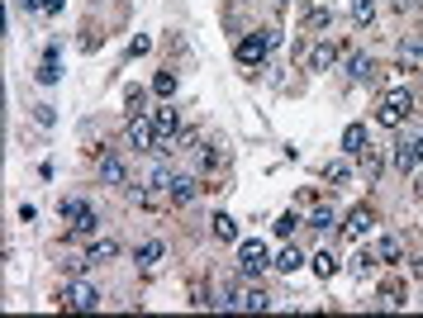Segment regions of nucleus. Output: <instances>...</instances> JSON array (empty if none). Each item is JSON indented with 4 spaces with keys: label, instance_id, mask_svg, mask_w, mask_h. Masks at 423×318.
Returning <instances> with one entry per match:
<instances>
[{
    "label": "nucleus",
    "instance_id": "1",
    "mask_svg": "<svg viewBox=\"0 0 423 318\" xmlns=\"http://www.w3.org/2000/svg\"><path fill=\"white\" fill-rule=\"evenodd\" d=\"M409 114H414V95H409V90H390V95H380V105H376V124H380V129H399Z\"/></svg>",
    "mask_w": 423,
    "mask_h": 318
},
{
    "label": "nucleus",
    "instance_id": "2",
    "mask_svg": "<svg viewBox=\"0 0 423 318\" xmlns=\"http://www.w3.org/2000/svg\"><path fill=\"white\" fill-rule=\"evenodd\" d=\"M57 218H62V223H72V233H77V238H91V233L100 228V218H95V209H91L86 200H62V205H57Z\"/></svg>",
    "mask_w": 423,
    "mask_h": 318
},
{
    "label": "nucleus",
    "instance_id": "3",
    "mask_svg": "<svg viewBox=\"0 0 423 318\" xmlns=\"http://www.w3.org/2000/svg\"><path fill=\"white\" fill-rule=\"evenodd\" d=\"M57 304H62V309H77V314H91V309H100V290L86 285V280H72V285H62Z\"/></svg>",
    "mask_w": 423,
    "mask_h": 318
},
{
    "label": "nucleus",
    "instance_id": "4",
    "mask_svg": "<svg viewBox=\"0 0 423 318\" xmlns=\"http://www.w3.org/2000/svg\"><path fill=\"white\" fill-rule=\"evenodd\" d=\"M266 266H271V262H266V242L252 238V242H243V247H238V271H243V276H257V271H266Z\"/></svg>",
    "mask_w": 423,
    "mask_h": 318
},
{
    "label": "nucleus",
    "instance_id": "5",
    "mask_svg": "<svg viewBox=\"0 0 423 318\" xmlns=\"http://www.w3.org/2000/svg\"><path fill=\"white\" fill-rule=\"evenodd\" d=\"M153 143H157V129H153V119L133 114V119H129V148H133V152H153Z\"/></svg>",
    "mask_w": 423,
    "mask_h": 318
},
{
    "label": "nucleus",
    "instance_id": "6",
    "mask_svg": "<svg viewBox=\"0 0 423 318\" xmlns=\"http://www.w3.org/2000/svg\"><path fill=\"white\" fill-rule=\"evenodd\" d=\"M266 53H271L266 33H257V38H243V43H238V62H243V67H262Z\"/></svg>",
    "mask_w": 423,
    "mask_h": 318
},
{
    "label": "nucleus",
    "instance_id": "7",
    "mask_svg": "<svg viewBox=\"0 0 423 318\" xmlns=\"http://www.w3.org/2000/svg\"><path fill=\"white\" fill-rule=\"evenodd\" d=\"M153 129H157V143H167L171 133L181 129V119H176V105H162V109H153Z\"/></svg>",
    "mask_w": 423,
    "mask_h": 318
},
{
    "label": "nucleus",
    "instance_id": "8",
    "mask_svg": "<svg viewBox=\"0 0 423 318\" xmlns=\"http://www.w3.org/2000/svg\"><path fill=\"white\" fill-rule=\"evenodd\" d=\"M371 143H367V124H347L343 129V152L347 157H362Z\"/></svg>",
    "mask_w": 423,
    "mask_h": 318
},
{
    "label": "nucleus",
    "instance_id": "9",
    "mask_svg": "<svg viewBox=\"0 0 423 318\" xmlns=\"http://www.w3.org/2000/svg\"><path fill=\"white\" fill-rule=\"evenodd\" d=\"M57 57H62V43H48V53H43V67H38V86H57Z\"/></svg>",
    "mask_w": 423,
    "mask_h": 318
},
{
    "label": "nucleus",
    "instance_id": "10",
    "mask_svg": "<svg viewBox=\"0 0 423 318\" xmlns=\"http://www.w3.org/2000/svg\"><path fill=\"white\" fill-rule=\"evenodd\" d=\"M333 62H338V43H333V38H323L314 53H309V72H328Z\"/></svg>",
    "mask_w": 423,
    "mask_h": 318
},
{
    "label": "nucleus",
    "instance_id": "11",
    "mask_svg": "<svg viewBox=\"0 0 423 318\" xmlns=\"http://www.w3.org/2000/svg\"><path fill=\"white\" fill-rule=\"evenodd\" d=\"M100 181H105V186H124V181H129L124 161L114 157V152H105V157H100Z\"/></svg>",
    "mask_w": 423,
    "mask_h": 318
},
{
    "label": "nucleus",
    "instance_id": "12",
    "mask_svg": "<svg viewBox=\"0 0 423 318\" xmlns=\"http://www.w3.org/2000/svg\"><path fill=\"white\" fill-rule=\"evenodd\" d=\"M343 233H347V238H367V233H371V209H367V205H357V209L347 214Z\"/></svg>",
    "mask_w": 423,
    "mask_h": 318
},
{
    "label": "nucleus",
    "instance_id": "13",
    "mask_svg": "<svg viewBox=\"0 0 423 318\" xmlns=\"http://www.w3.org/2000/svg\"><path fill=\"white\" fill-rule=\"evenodd\" d=\"M114 257H119V242H114V238H100V242L86 247V262H91V266H105V262H114Z\"/></svg>",
    "mask_w": 423,
    "mask_h": 318
},
{
    "label": "nucleus",
    "instance_id": "14",
    "mask_svg": "<svg viewBox=\"0 0 423 318\" xmlns=\"http://www.w3.org/2000/svg\"><path fill=\"white\" fill-rule=\"evenodd\" d=\"M390 161H395V171H414L419 166V152H414V143H395V152H390Z\"/></svg>",
    "mask_w": 423,
    "mask_h": 318
},
{
    "label": "nucleus",
    "instance_id": "15",
    "mask_svg": "<svg viewBox=\"0 0 423 318\" xmlns=\"http://www.w3.org/2000/svg\"><path fill=\"white\" fill-rule=\"evenodd\" d=\"M214 238L219 242H238V218H233V214H214Z\"/></svg>",
    "mask_w": 423,
    "mask_h": 318
},
{
    "label": "nucleus",
    "instance_id": "16",
    "mask_svg": "<svg viewBox=\"0 0 423 318\" xmlns=\"http://www.w3.org/2000/svg\"><path fill=\"white\" fill-rule=\"evenodd\" d=\"M276 271H281V276H295V271H300V266H305V257H300V252H295V242L291 247H286V252H281V257H276Z\"/></svg>",
    "mask_w": 423,
    "mask_h": 318
},
{
    "label": "nucleus",
    "instance_id": "17",
    "mask_svg": "<svg viewBox=\"0 0 423 318\" xmlns=\"http://www.w3.org/2000/svg\"><path fill=\"white\" fill-rule=\"evenodd\" d=\"M167 195H171V205H185V200L195 195V181H190V176H171V190H167Z\"/></svg>",
    "mask_w": 423,
    "mask_h": 318
},
{
    "label": "nucleus",
    "instance_id": "18",
    "mask_svg": "<svg viewBox=\"0 0 423 318\" xmlns=\"http://www.w3.org/2000/svg\"><path fill=\"white\" fill-rule=\"evenodd\" d=\"M333 223H338V214H333V209H314L305 228H314V233H333Z\"/></svg>",
    "mask_w": 423,
    "mask_h": 318
},
{
    "label": "nucleus",
    "instance_id": "19",
    "mask_svg": "<svg viewBox=\"0 0 423 318\" xmlns=\"http://www.w3.org/2000/svg\"><path fill=\"white\" fill-rule=\"evenodd\" d=\"M314 276H323V280H328V276H338V257H333L328 247H323V252H314Z\"/></svg>",
    "mask_w": 423,
    "mask_h": 318
},
{
    "label": "nucleus",
    "instance_id": "20",
    "mask_svg": "<svg viewBox=\"0 0 423 318\" xmlns=\"http://www.w3.org/2000/svg\"><path fill=\"white\" fill-rule=\"evenodd\" d=\"M162 252H167L162 242H143V247H138V266H143V271H148V266H157Z\"/></svg>",
    "mask_w": 423,
    "mask_h": 318
},
{
    "label": "nucleus",
    "instance_id": "21",
    "mask_svg": "<svg viewBox=\"0 0 423 318\" xmlns=\"http://www.w3.org/2000/svg\"><path fill=\"white\" fill-rule=\"evenodd\" d=\"M347 77L367 81V77H371V57H367V53H352V57H347Z\"/></svg>",
    "mask_w": 423,
    "mask_h": 318
},
{
    "label": "nucleus",
    "instance_id": "22",
    "mask_svg": "<svg viewBox=\"0 0 423 318\" xmlns=\"http://www.w3.org/2000/svg\"><path fill=\"white\" fill-rule=\"evenodd\" d=\"M347 176H352V166H347V161H328V166H323V181H328V186H343Z\"/></svg>",
    "mask_w": 423,
    "mask_h": 318
},
{
    "label": "nucleus",
    "instance_id": "23",
    "mask_svg": "<svg viewBox=\"0 0 423 318\" xmlns=\"http://www.w3.org/2000/svg\"><path fill=\"white\" fill-rule=\"evenodd\" d=\"M352 19H357V24L367 29L371 19H376V0H357V5H352Z\"/></svg>",
    "mask_w": 423,
    "mask_h": 318
},
{
    "label": "nucleus",
    "instance_id": "24",
    "mask_svg": "<svg viewBox=\"0 0 423 318\" xmlns=\"http://www.w3.org/2000/svg\"><path fill=\"white\" fill-rule=\"evenodd\" d=\"M153 90H157L162 100H167V95H176V77H171V72H157V77H153Z\"/></svg>",
    "mask_w": 423,
    "mask_h": 318
},
{
    "label": "nucleus",
    "instance_id": "25",
    "mask_svg": "<svg viewBox=\"0 0 423 318\" xmlns=\"http://www.w3.org/2000/svg\"><path fill=\"white\" fill-rule=\"evenodd\" d=\"M271 228H276V233H281V238H291L295 228H305V223H300V214H281V218H276V223H271Z\"/></svg>",
    "mask_w": 423,
    "mask_h": 318
},
{
    "label": "nucleus",
    "instance_id": "26",
    "mask_svg": "<svg viewBox=\"0 0 423 318\" xmlns=\"http://www.w3.org/2000/svg\"><path fill=\"white\" fill-rule=\"evenodd\" d=\"M380 262H399V238H385V242H380Z\"/></svg>",
    "mask_w": 423,
    "mask_h": 318
},
{
    "label": "nucleus",
    "instance_id": "27",
    "mask_svg": "<svg viewBox=\"0 0 423 318\" xmlns=\"http://www.w3.org/2000/svg\"><path fill=\"white\" fill-rule=\"evenodd\" d=\"M33 119H38V124H43V129H53V105H33Z\"/></svg>",
    "mask_w": 423,
    "mask_h": 318
},
{
    "label": "nucleus",
    "instance_id": "28",
    "mask_svg": "<svg viewBox=\"0 0 423 318\" xmlns=\"http://www.w3.org/2000/svg\"><path fill=\"white\" fill-rule=\"evenodd\" d=\"M247 309H271V294H262V290H247Z\"/></svg>",
    "mask_w": 423,
    "mask_h": 318
},
{
    "label": "nucleus",
    "instance_id": "29",
    "mask_svg": "<svg viewBox=\"0 0 423 318\" xmlns=\"http://www.w3.org/2000/svg\"><path fill=\"white\" fill-rule=\"evenodd\" d=\"M148 48H153L148 38H133V43H129V57H143V53H148Z\"/></svg>",
    "mask_w": 423,
    "mask_h": 318
},
{
    "label": "nucleus",
    "instance_id": "30",
    "mask_svg": "<svg viewBox=\"0 0 423 318\" xmlns=\"http://www.w3.org/2000/svg\"><path fill=\"white\" fill-rule=\"evenodd\" d=\"M328 19H333L328 10H314V15H309V29H323V24H328Z\"/></svg>",
    "mask_w": 423,
    "mask_h": 318
},
{
    "label": "nucleus",
    "instance_id": "31",
    "mask_svg": "<svg viewBox=\"0 0 423 318\" xmlns=\"http://www.w3.org/2000/svg\"><path fill=\"white\" fill-rule=\"evenodd\" d=\"M399 53H404V57H423V38H419V43H404Z\"/></svg>",
    "mask_w": 423,
    "mask_h": 318
},
{
    "label": "nucleus",
    "instance_id": "32",
    "mask_svg": "<svg viewBox=\"0 0 423 318\" xmlns=\"http://www.w3.org/2000/svg\"><path fill=\"white\" fill-rule=\"evenodd\" d=\"M62 5H67V0H43V15H57Z\"/></svg>",
    "mask_w": 423,
    "mask_h": 318
},
{
    "label": "nucleus",
    "instance_id": "33",
    "mask_svg": "<svg viewBox=\"0 0 423 318\" xmlns=\"http://www.w3.org/2000/svg\"><path fill=\"white\" fill-rule=\"evenodd\" d=\"M20 5H24V10H43V0H20Z\"/></svg>",
    "mask_w": 423,
    "mask_h": 318
},
{
    "label": "nucleus",
    "instance_id": "34",
    "mask_svg": "<svg viewBox=\"0 0 423 318\" xmlns=\"http://www.w3.org/2000/svg\"><path fill=\"white\" fill-rule=\"evenodd\" d=\"M414 152H419V161H423V138H414Z\"/></svg>",
    "mask_w": 423,
    "mask_h": 318
},
{
    "label": "nucleus",
    "instance_id": "35",
    "mask_svg": "<svg viewBox=\"0 0 423 318\" xmlns=\"http://www.w3.org/2000/svg\"><path fill=\"white\" fill-rule=\"evenodd\" d=\"M414 276H419V280H423V262H419V266H414Z\"/></svg>",
    "mask_w": 423,
    "mask_h": 318
}]
</instances>
